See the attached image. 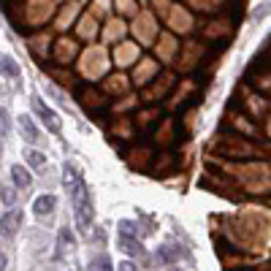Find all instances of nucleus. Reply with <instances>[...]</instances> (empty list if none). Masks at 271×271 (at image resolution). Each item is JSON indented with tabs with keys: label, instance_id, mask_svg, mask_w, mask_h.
<instances>
[{
	"label": "nucleus",
	"instance_id": "1",
	"mask_svg": "<svg viewBox=\"0 0 271 271\" xmlns=\"http://www.w3.org/2000/svg\"><path fill=\"white\" fill-rule=\"evenodd\" d=\"M71 206H73V217H76V228L82 230V233H87V230L92 228V217H95L92 193H90L87 184L71 198Z\"/></svg>",
	"mask_w": 271,
	"mask_h": 271
},
{
	"label": "nucleus",
	"instance_id": "2",
	"mask_svg": "<svg viewBox=\"0 0 271 271\" xmlns=\"http://www.w3.org/2000/svg\"><path fill=\"white\" fill-rule=\"evenodd\" d=\"M30 106H33V112L38 114V119L44 122V128H46L49 133H54V136H57L60 130H63V122H60L57 112H54V109H49L46 103H44V98H41L38 92H33V95H30Z\"/></svg>",
	"mask_w": 271,
	"mask_h": 271
},
{
	"label": "nucleus",
	"instance_id": "3",
	"mask_svg": "<svg viewBox=\"0 0 271 271\" xmlns=\"http://www.w3.org/2000/svg\"><path fill=\"white\" fill-rule=\"evenodd\" d=\"M138 233V230H136ZM133 233V225L130 223H119V236H117V244L119 249H122L125 255H136V258H144L147 255V249H144L141 239Z\"/></svg>",
	"mask_w": 271,
	"mask_h": 271
},
{
	"label": "nucleus",
	"instance_id": "4",
	"mask_svg": "<svg viewBox=\"0 0 271 271\" xmlns=\"http://www.w3.org/2000/svg\"><path fill=\"white\" fill-rule=\"evenodd\" d=\"M84 184H87V182H84L82 171H79V165L71 163V160H65V165H63V190L68 193V198H73V195H76Z\"/></svg>",
	"mask_w": 271,
	"mask_h": 271
},
{
	"label": "nucleus",
	"instance_id": "5",
	"mask_svg": "<svg viewBox=\"0 0 271 271\" xmlns=\"http://www.w3.org/2000/svg\"><path fill=\"white\" fill-rule=\"evenodd\" d=\"M22 220H24V212H22L19 206H11L8 212H3V217H0V236H3V239H11V236H17Z\"/></svg>",
	"mask_w": 271,
	"mask_h": 271
},
{
	"label": "nucleus",
	"instance_id": "6",
	"mask_svg": "<svg viewBox=\"0 0 271 271\" xmlns=\"http://www.w3.org/2000/svg\"><path fill=\"white\" fill-rule=\"evenodd\" d=\"M17 128H19V133H22V138L27 144H38V141H41V130H38V125L33 122V117L19 114V117H17Z\"/></svg>",
	"mask_w": 271,
	"mask_h": 271
},
{
	"label": "nucleus",
	"instance_id": "7",
	"mask_svg": "<svg viewBox=\"0 0 271 271\" xmlns=\"http://www.w3.org/2000/svg\"><path fill=\"white\" fill-rule=\"evenodd\" d=\"M54 209H57V198H54V195H49V193L38 195V198L33 201V214H36L38 220H46V217H52V214H54Z\"/></svg>",
	"mask_w": 271,
	"mask_h": 271
},
{
	"label": "nucleus",
	"instance_id": "8",
	"mask_svg": "<svg viewBox=\"0 0 271 271\" xmlns=\"http://www.w3.org/2000/svg\"><path fill=\"white\" fill-rule=\"evenodd\" d=\"M158 263H177V260H182V258H187V249L184 247H179V244H160L158 247Z\"/></svg>",
	"mask_w": 271,
	"mask_h": 271
},
{
	"label": "nucleus",
	"instance_id": "9",
	"mask_svg": "<svg viewBox=\"0 0 271 271\" xmlns=\"http://www.w3.org/2000/svg\"><path fill=\"white\" fill-rule=\"evenodd\" d=\"M73 249H76V239H73L71 228H60L57 230V258L65 260L68 255H73Z\"/></svg>",
	"mask_w": 271,
	"mask_h": 271
},
{
	"label": "nucleus",
	"instance_id": "10",
	"mask_svg": "<svg viewBox=\"0 0 271 271\" xmlns=\"http://www.w3.org/2000/svg\"><path fill=\"white\" fill-rule=\"evenodd\" d=\"M11 182L17 190H30L33 187V177H30V171L24 168L22 163H14L11 165Z\"/></svg>",
	"mask_w": 271,
	"mask_h": 271
},
{
	"label": "nucleus",
	"instance_id": "11",
	"mask_svg": "<svg viewBox=\"0 0 271 271\" xmlns=\"http://www.w3.org/2000/svg\"><path fill=\"white\" fill-rule=\"evenodd\" d=\"M0 76H6V79H11V82H19V65H17V60L14 57H8V54H0Z\"/></svg>",
	"mask_w": 271,
	"mask_h": 271
},
{
	"label": "nucleus",
	"instance_id": "12",
	"mask_svg": "<svg viewBox=\"0 0 271 271\" xmlns=\"http://www.w3.org/2000/svg\"><path fill=\"white\" fill-rule=\"evenodd\" d=\"M24 160H27V165H33L36 171H44V168H46V155L38 152V149H24Z\"/></svg>",
	"mask_w": 271,
	"mask_h": 271
},
{
	"label": "nucleus",
	"instance_id": "13",
	"mask_svg": "<svg viewBox=\"0 0 271 271\" xmlns=\"http://www.w3.org/2000/svg\"><path fill=\"white\" fill-rule=\"evenodd\" d=\"M87 271H114V263H112L109 255H95L87 263Z\"/></svg>",
	"mask_w": 271,
	"mask_h": 271
},
{
	"label": "nucleus",
	"instance_id": "14",
	"mask_svg": "<svg viewBox=\"0 0 271 271\" xmlns=\"http://www.w3.org/2000/svg\"><path fill=\"white\" fill-rule=\"evenodd\" d=\"M44 92H46L52 100H57V103H60L63 109H68V112H71V103H68V98H65V95L60 92L57 87H54V84H49V82H46V84H44Z\"/></svg>",
	"mask_w": 271,
	"mask_h": 271
},
{
	"label": "nucleus",
	"instance_id": "15",
	"mask_svg": "<svg viewBox=\"0 0 271 271\" xmlns=\"http://www.w3.org/2000/svg\"><path fill=\"white\" fill-rule=\"evenodd\" d=\"M269 17H271V0H269V3H260V6L252 11V24H260L263 19H269Z\"/></svg>",
	"mask_w": 271,
	"mask_h": 271
},
{
	"label": "nucleus",
	"instance_id": "16",
	"mask_svg": "<svg viewBox=\"0 0 271 271\" xmlns=\"http://www.w3.org/2000/svg\"><path fill=\"white\" fill-rule=\"evenodd\" d=\"M11 133V114L8 109H0V138H8Z\"/></svg>",
	"mask_w": 271,
	"mask_h": 271
},
{
	"label": "nucleus",
	"instance_id": "17",
	"mask_svg": "<svg viewBox=\"0 0 271 271\" xmlns=\"http://www.w3.org/2000/svg\"><path fill=\"white\" fill-rule=\"evenodd\" d=\"M0 201H3V203H6V206H14V203H17V193H14V190H0Z\"/></svg>",
	"mask_w": 271,
	"mask_h": 271
},
{
	"label": "nucleus",
	"instance_id": "18",
	"mask_svg": "<svg viewBox=\"0 0 271 271\" xmlns=\"http://www.w3.org/2000/svg\"><path fill=\"white\" fill-rule=\"evenodd\" d=\"M117 271H138V266H136L133 260H122V263L117 266Z\"/></svg>",
	"mask_w": 271,
	"mask_h": 271
},
{
	"label": "nucleus",
	"instance_id": "19",
	"mask_svg": "<svg viewBox=\"0 0 271 271\" xmlns=\"http://www.w3.org/2000/svg\"><path fill=\"white\" fill-rule=\"evenodd\" d=\"M6 266H8V258H6V252L0 249V271H6Z\"/></svg>",
	"mask_w": 271,
	"mask_h": 271
}]
</instances>
